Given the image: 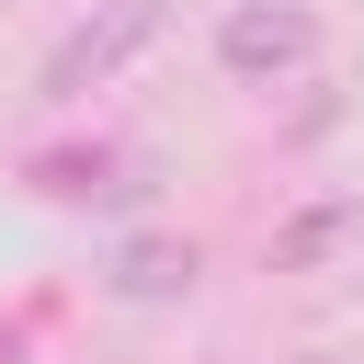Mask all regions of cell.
<instances>
[{
    "label": "cell",
    "instance_id": "obj_1",
    "mask_svg": "<svg viewBox=\"0 0 364 364\" xmlns=\"http://www.w3.org/2000/svg\"><path fill=\"white\" fill-rule=\"evenodd\" d=\"M148 34H159V0H102L91 23H68V34L46 46L34 91H46V102H80V91H102V80H114V68H125Z\"/></svg>",
    "mask_w": 364,
    "mask_h": 364
},
{
    "label": "cell",
    "instance_id": "obj_2",
    "mask_svg": "<svg viewBox=\"0 0 364 364\" xmlns=\"http://www.w3.org/2000/svg\"><path fill=\"white\" fill-rule=\"evenodd\" d=\"M216 57H228L239 80H284V68L318 57V11H307V0H239V11L216 23Z\"/></svg>",
    "mask_w": 364,
    "mask_h": 364
},
{
    "label": "cell",
    "instance_id": "obj_3",
    "mask_svg": "<svg viewBox=\"0 0 364 364\" xmlns=\"http://www.w3.org/2000/svg\"><path fill=\"white\" fill-rule=\"evenodd\" d=\"M114 284H125V296H182V284H193V239H125Z\"/></svg>",
    "mask_w": 364,
    "mask_h": 364
},
{
    "label": "cell",
    "instance_id": "obj_4",
    "mask_svg": "<svg viewBox=\"0 0 364 364\" xmlns=\"http://www.w3.org/2000/svg\"><path fill=\"white\" fill-rule=\"evenodd\" d=\"M341 216H353V205H318V216H296V228L273 239V273H307V262H318V250L341 239Z\"/></svg>",
    "mask_w": 364,
    "mask_h": 364
},
{
    "label": "cell",
    "instance_id": "obj_5",
    "mask_svg": "<svg viewBox=\"0 0 364 364\" xmlns=\"http://www.w3.org/2000/svg\"><path fill=\"white\" fill-rule=\"evenodd\" d=\"M102 148H68V159H34V193H102Z\"/></svg>",
    "mask_w": 364,
    "mask_h": 364
}]
</instances>
